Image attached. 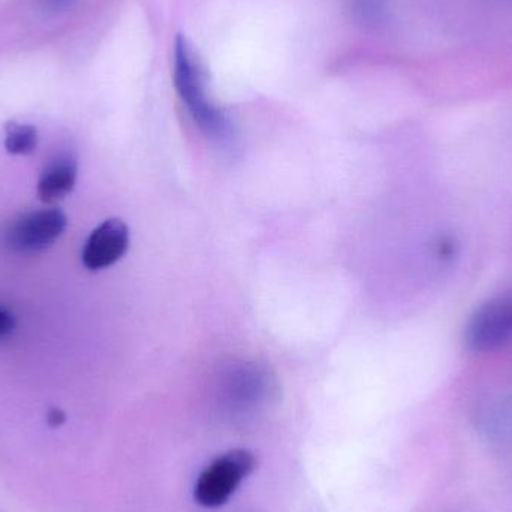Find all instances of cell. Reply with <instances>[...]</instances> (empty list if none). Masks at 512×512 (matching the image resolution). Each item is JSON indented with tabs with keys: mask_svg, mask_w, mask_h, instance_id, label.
Wrapping results in <instances>:
<instances>
[{
	"mask_svg": "<svg viewBox=\"0 0 512 512\" xmlns=\"http://www.w3.org/2000/svg\"><path fill=\"white\" fill-rule=\"evenodd\" d=\"M174 86L195 122L207 134L225 137L230 131L227 116L210 101L200 68L195 65L188 42L179 36L174 48Z\"/></svg>",
	"mask_w": 512,
	"mask_h": 512,
	"instance_id": "obj_1",
	"label": "cell"
},
{
	"mask_svg": "<svg viewBox=\"0 0 512 512\" xmlns=\"http://www.w3.org/2000/svg\"><path fill=\"white\" fill-rule=\"evenodd\" d=\"M256 459L248 450H231L213 460L198 475L194 499L200 507L219 508L227 504L246 478L254 472Z\"/></svg>",
	"mask_w": 512,
	"mask_h": 512,
	"instance_id": "obj_2",
	"label": "cell"
},
{
	"mask_svg": "<svg viewBox=\"0 0 512 512\" xmlns=\"http://www.w3.org/2000/svg\"><path fill=\"white\" fill-rule=\"evenodd\" d=\"M68 219L59 209L24 213L3 231V245L14 254H36L50 248L65 233Z\"/></svg>",
	"mask_w": 512,
	"mask_h": 512,
	"instance_id": "obj_3",
	"label": "cell"
},
{
	"mask_svg": "<svg viewBox=\"0 0 512 512\" xmlns=\"http://www.w3.org/2000/svg\"><path fill=\"white\" fill-rule=\"evenodd\" d=\"M512 340V289L481 304L466 325L465 342L475 352L493 351Z\"/></svg>",
	"mask_w": 512,
	"mask_h": 512,
	"instance_id": "obj_4",
	"label": "cell"
},
{
	"mask_svg": "<svg viewBox=\"0 0 512 512\" xmlns=\"http://www.w3.org/2000/svg\"><path fill=\"white\" fill-rule=\"evenodd\" d=\"M131 243L129 228L120 219H108L92 231L81 254V261L92 271L111 267L125 256Z\"/></svg>",
	"mask_w": 512,
	"mask_h": 512,
	"instance_id": "obj_5",
	"label": "cell"
},
{
	"mask_svg": "<svg viewBox=\"0 0 512 512\" xmlns=\"http://www.w3.org/2000/svg\"><path fill=\"white\" fill-rule=\"evenodd\" d=\"M77 180V162L65 156L51 162L38 182V197L42 203H53L62 200L74 189Z\"/></svg>",
	"mask_w": 512,
	"mask_h": 512,
	"instance_id": "obj_6",
	"label": "cell"
},
{
	"mask_svg": "<svg viewBox=\"0 0 512 512\" xmlns=\"http://www.w3.org/2000/svg\"><path fill=\"white\" fill-rule=\"evenodd\" d=\"M267 394L270 396V384L255 373L245 372L237 381H231L227 387V406L233 414H249L262 405Z\"/></svg>",
	"mask_w": 512,
	"mask_h": 512,
	"instance_id": "obj_7",
	"label": "cell"
},
{
	"mask_svg": "<svg viewBox=\"0 0 512 512\" xmlns=\"http://www.w3.org/2000/svg\"><path fill=\"white\" fill-rule=\"evenodd\" d=\"M38 146V131L35 126L21 125L17 122L6 123L5 149L11 155H30Z\"/></svg>",
	"mask_w": 512,
	"mask_h": 512,
	"instance_id": "obj_8",
	"label": "cell"
},
{
	"mask_svg": "<svg viewBox=\"0 0 512 512\" xmlns=\"http://www.w3.org/2000/svg\"><path fill=\"white\" fill-rule=\"evenodd\" d=\"M352 18L364 27H378L385 20V0H349Z\"/></svg>",
	"mask_w": 512,
	"mask_h": 512,
	"instance_id": "obj_9",
	"label": "cell"
},
{
	"mask_svg": "<svg viewBox=\"0 0 512 512\" xmlns=\"http://www.w3.org/2000/svg\"><path fill=\"white\" fill-rule=\"evenodd\" d=\"M15 330V318L6 307L0 306V340L11 336Z\"/></svg>",
	"mask_w": 512,
	"mask_h": 512,
	"instance_id": "obj_10",
	"label": "cell"
},
{
	"mask_svg": "<svg viewBox=\"0 0 512 512\" xmlns=\"http://www.w3.org/2000/svg\"><path fill=\"white\" fill-rule=\"evenodd\" d=\"M47 421L50 427L62 426V424L65 423V414H63V411H60V409H51V411L48 412Z\"/></svg>",
	"mask_w": 512,
	"mask_h": 512,
	"instance_id": "obj_11",
	"label": "cell"
},
{
	"mask_svg": "<svg viewBox=\"0 0 512 512\" xmlns=\"http://www.w3.org/2000/svg\"><path fill=\"white\" fill-rule=\"evenodd\" d=\"M54 5H66V3L71 2V0H50Z\"/></svg>",
	"mask_w": 512,
	"mask_h": 512,
	"instance_id": "obj_12",
	"label": "cell"
}]
</instances>
